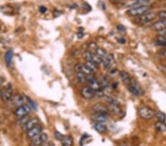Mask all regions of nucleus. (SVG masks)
<instances>
[{
  "label": "nucleus",
  "instance_id": "1",
  "mask_svg": "<svg viewBox=\"0 0 166 146\" xmlns=\"http://www.w3.org/2000/svg\"><path fill=\"white\" fill-rule=\"evenodd\" d=\"M138 114L144 119H151L155 116V112L148 106H141L138 109Z\"/></svg>",
  "mask_w": 166,
  "mask_h": 146
},
{
  "label": "nucleus",
  "instance_id": "2",
  "mask_svg": "<svg viewBox=\"0 0 166 146\" xmlns=\"http://www.w3.org/2000/svg\"><path fill=\"white\" fill-rule=\"evenodd\" d=\"M149 7L147 5L134 6L128 10V14L131 16H140L149 10Z\"/></svg>",
  "mask_w": 166,
  "mask_h": 146
},
{
  "label": "nucleus",
  "instance_id": "3",
  "mask_svg": "<svg viewBox=\"0 0 166 146\" xmlns=\"http://www.w3.org/2000/svg\"><path fill=\"white\" fill-rule=\"evenodd\" d=\"M13 93H14V89L13 86L11 83H8V85L5 86L2 89V100L4 102H8L11 100L13 97Z\"/></svg>",
  "mask_w": 166,
  "mask_h": 146
},
{
  "label": "nucleus",
  "instance_id": "4",
  "mask_svg": "<svg viewBox=\"0 0 166 146\" xmlns=\"http://www.w3.org/2000/svg\"><path fill=\"white\" fill-rule=\"evenodd\" d=\"M31 142H30V145L33 146H39L41 145L45 144L48 140V136L47 134L45 133H41L37 137H34V138L31 139Z\"/></svg>",
  "mask_w": 166,
  "mask_h": 146
},
{
  "label": "nucleus",
  "instance_id": "5",
  "mask_svg": "<svg viewBox=\"0 0 166 146\" xmlns=\"http://www.w3.org/2000/svg\"><path fill=\"white\" fill-rule=\"evenodd\" d=\"M30 111H31L30 106L24 104L17 108V109H16L15 111H14V114H15L17 117L19 118L28 115L29 114H30Z\"/></svg>",
  "mask_w": 166,
  "mask_h": 146
},
{
  "label": "nucleus",
  "instance_id": "6",
  "mask_svg": "<svg viewBox=\"0 0 166 146\" xmlns=\"http://www.w3.org/2000/svg\"><path fill=\"white\" fill-rule=\"evenodd\" d=\"M80 94L83 98L86 100H91L95 98V91L90 86H84L80 90Z\"/></svg>",
  "mask_w": 166,
  "mask_h": 146
},
{
  "label": "nucleus",
  "instance_id": "7",
  "mask_svg": "<svg viewBox=\"0 0 166 146\" xmlns=\"http://www.w3.org/2000/svg\"><path fill=\"white\" fill-rule=\"evenodd\" d=\"M91 119L95 122H105L109 119V115L107 113H99L94 112L91 116Z\"/></svg>",
  "mask_w": 166,
  "mask_h": 146
},
{
  "label": "nucleus",
  "instance_id": "8",
  "mask_svg": "<svg viewBox=\"0 0 166 146\" xmlns=\"http://www.w3.org/2000/svg\"><path fill=\"white\" fill-rule=\"evenodd\" d=\"M156 17L155 13H153V12H147V13H144L142 16H139V23L145 24L148 23V22H151L152 20H154Z\"/></svg>",
  "mask_w": 166,
  "mask_h": 146
},
{
  "label": "nucleus",
  "instance_id": "9",
  "mask_svg": "<svg viewBox=\"0 0 166 146\" xmlns=\"http://www.w3.org/2000/svg\"><path fill=\"white\" fill-rule=\"evenodd\" d=\"M87 83H89V86L92 88H93L95 91L99 89V88H101L100 82L95 78V76L92 74L87 75Z\"/></svg>",
  "mask_w": 166,
  "mask_h": 146
},
{
  "label": "nucleus",
  "instance_id": "10",
  "mask_svg": "<svg viewBox=\"0 0 166 146\" xmlns=\"http://www.w3.org/2000/svg\"><path fill=\"white\" fill-rule=\"evenodd\" d=\"M42 127L41 126V125H36L35 127H33V128H31V129L28 130V131H27V137H28L29 139H33L34 138V137H37L38 135H39V134L42 133Z\"/></svg>",
  "mask_w": 166,
  "mask_h": 146
},
{
  "label": "nucleus",
  "instance_id": "11",
  "mask_svg": "<svg viewBox=\"0 0 166 146\" xmlns=\"http://www.w3.org/2000/svg\"><path fill=\"white\" fill-rule=\"evenodd\" d=\"M92 110L94 112H99V113H108V106L104 105L103 103H95L92 106Z\"/></svg>",
  "mask_w": 166,
  "mask_h": 146
},
{
  "label": "nucleus",
  "instance_id": "12",
  "mask_svg": "<svg viewBox=\"0 0 166 146\" xmlns=\"http://www.w3.org/2000/svg\"><path fill=\"white\" fill-rule=\"evenodd\" d=\"M24 97H25L21 95V94H17L12 97V98H11V103H12V104L14 106L19 107V106L24 104Z\"/></svg>",
  "mask_w": 166,
  "mask_h": 146
},
{
  "label": "nucleus",
  "instance_id": "13",
  "mask_svg": "<svg viewBox=\"0 0 166 146\" xmlns=\"http://www.w3.org/2000/svg\"><path fill=\"white\" fill-rule=\"evenodd\" d=\"M75 70L77 72H83L86 75H91L93 74L94 72L92 70L88 68V66L86 64H81V63H78L75 66Z\"/></svg>",
  "mask_w": 166,
  "mask_h": 146
},
{
  "label": "nucleus",
  "instance_id": "14",
  "mask_svg": "<svg viewBox=\"0 0 166 146\" xmlns=\"http://www.w3.org/2000/svg\"><path fill=\"white\" fill-rule=\"evenodd\" d=\"M103 64L105 69H110L114 63V58L112 54L107 55L106 57L103 60Z\"/></svg>",
  "mask_w": 166,
  "mask_h": 146
},
{
  "label": "nucleus",
  "instance_id": "15",
  "mask_svg": "<svg viewBox=\"0 0 166 146\" xmlns=\"http://www.w3.org/2000/svg\"><path fill=\"white\" fill-rule=\"evenodd\" d=\"M100 84H101V88L103 90L109 91V92L111 91V86H110L109 81L106 76L102 75V76L101 77V78H100Z\"/></svg>",
  "mask_w": 166,
  "mask_h": 146
},
{
  "label": "nucleus",
  "instance_id": "16",
  "mask_svg": "<svg viewBox=\"0 0 166 146\" xmlns=\"http://www.w3.org/2000/svg\"><path fill=\"white\" fill-rule=\"evenodd\" d=\"M151 28H152V29H154V30L160 32V31L162 30L165 28H166V21L160 19V21H157V22H154V23L151 25Z\"/></svg>",
  "mask_w": 166,
  "mask_h": 146
},
{
  "label": "nucleus",
  "instance_id": "17",
  "mask_svg": "<svg viewBox=\"0 0 166 146\" xmlns=\"http://www.w3.org/2000/svg\"><path fill=\"white\" fill-rule=\"evenodd\" d=\"M39 119H37V118H32V119H30L24 125V126H23V129H24V131H27L28 130L31 129V128H33V127L37 125L38 124H39Z\"/></svg>",
  "mask_w": 166,
  "mask_h": 146
},
{
  "label": "nucleus",
  "instance_id": "18",
  "mask_svg": "<svg viewBox=\"0 0 166 146\" xmlns=\"http://www.w3.org/2000/svg\"><path fill=\"white\" fill-rule=\"evenodd\" d=\"M108 109L109 111H111V113L114 114L116 115H121L123 114V111L121 110L120 107H119V105H114V104H109Z\"/></svg>",
  "mask_w": 166,
  "mask_h": 146
},
{
  "label": "nucleus",
  "instance_id": "19",
  "mask_svg": "<svg viewBox=\"0 0 166 146\" xmlns=\"http://www.w3.org/2000/svg\"><path fill=\"white\" fill-rule=\"evenodd\" d=\"M119 75H120V78H121V81H123V83L126 84V85L130 84L131 80L132 79H131L130 75H129L127 72H126V71H120Z\"/></svg>",
  "mask_w": 166,
  "mask_h": 146
},
{
  "label": "nucleus",
  "instance_id": "20",
  "mask_svg": "<svg viewBox=\"0 0 166 146\" xmlns=\"http://www.w3.org/2000/svg\"><path fill=\"white\" fill-rule=\"evenodd\" d=\"M94 128L96 131L100 134L105 133L107 131V128L103 122H95L94 124Z\"/></svg>",
  "mask_w": 166,
  "mask_h": 146
},
{
  "label": "nucleus",
  "instance_id": "21",
  "mask_svg": "<svg viewBox=\"0 0 166 146\" xmlns=\"http://www.w3.org/2000/svg\"><path fill=\"white\" fill-rule=\"evenodd\" d=\"M61 145L64 146H70L73 145V140L71 136H64L62 140H61Z\"/></svg>",
  "mask_w": 166,
  "mask_h": 146
},
{
  "label": "nucleus",
  "instance_id": "22",
  "mask_svg": "<svg viewBox=\"0 0 166 146\" xmlns=\"http://www.w3.org/2000/svg\"><path fill=\"white\" fill-rule=\"evenodd\" d=\"M12 58H13V53L11 50L7 52L5 55V60L6 65L8 66H10L11 64V62H12Z\"/></svg>",
  "mask_w": 166,
  "mask_h": 146
},
{
  "label": "nucleus",
  "instance_id": "23",
  "mask_svg": "<svg viewBox=\"0 0 166 146\" xmlns=\"http://www.w3.org/2000/svg\"><path fill=\"white\" fill-rule=\"evenodd\" d=\"M77 78L80 83H87V75L83 72H77Z\"/></svg>",
  "mask_w": 166,
  "mask_h": 146
},
{
  "label": "nucleus",
  "instance_id": "24",
  "mask_svg": "<svg viewBox=\"0 0 166 146\" xmlns=\"http://www.w3.org/2000/svg\"><path fill=\"white\" fill-rule=\"evenodd\" d=\"M85 64H86V66H88V68H89L90 70H92L93 72H95V71L98 69V66H99L98 65H97L96 63H94L93 61H91V60H86Z\"/></svg>",
  "mask_w": 166,
  "mask_h": 146
},
{
  "label": "nucleus",
  "instance_id": "25",
  "mask_svg": "<svg viewBox=\"0 0 166 146\" xmlns=\"http://www.w3.org/2000/svg\"><path fill=\"white\" fill-rule=\"evenodd\" d=\"M155 128L159 131H166V124L165 122H160L158 121L155 123Z\"/></svg>",
  "mask_w": 166,
  "mask_h": 146
},
{
  "label": "nucleus",
  "instance_id": "26",
  "mask_svg": "<svg viewBox=\"0 0 166 146\" xmlns=\"http://www.w3.org/2000/svg\"><path fill=\"white\" fill-rule=\"evenodd\" d=\"M156 43L157 45L159 46H163V47H166V37L162 36V35H159L156 40Z\"/></svg>",
  "mask_w": 166,
  "mask_h": 146
},
{
  "label": "nucleus",
  "instance_id": "27",
  "mask_svg": "<svg viewBox=\"0 0 166 146\" xmlns=\"http://www.w3.org/2000/svg\"><path fill=\"white\" fill-rule=\"evenodd\" d=\"M129 91H130V92L132 93V94H134V96H139V94H141L140 90L138 89L137 87L131 85V84L129 85Z\"/></svg>",
  "mask_w": 166,
  "mask_h": 146
},
{
  "label": "nucleus",
  "instance_id": "28",
  "mask_svg": "<svg viewBox=\"0 0 166 146\" xmlns=\"http://www.w3.org/2000/svg\"><path fill=\"white\" fill-rule=\"evenodd\" d=\"M105 100L109 104H114V105H119V101L114 97H111V96H106Z\"/></svg>",
  "mask_w": 166,
  "mask_h": 146
},
{
  "label": "nucleus",
  "instance_id": "29",
  "mask_svg": "<svg viewBox=\"0 0 166 146\" xmlns=\"http://www.w3.org/2000/svg\"><path fill=\"white\" fill-rule=\"evenodd\" d=\"M96 54L98 55L99 56L101 59H102V60H103V59L105 58L107 55L106 52L105 50L102 48H97Z\"/></svg>",
  "mask_w": 166,
  "mask_h": 146
},
{
  "label": "nucleus",
  "instance_id": "30",
  "mask_svg": "<svg viewBox=\"0 0 166 146\" xmlns=\"http://www.w3.org/2000/svg\"><path fill=\"white\" fill-rule=\"evenodd\" d=\"M155 117L158 119V121H160V122H165L166 121V116L162 112L157 111V113H155Z\"/></svg>",
  "mask_w": 166,
  "mask_h": 146
},
{
  "label": "nucleus",
  "instance_id": "31",
  "mask_svg": "<svg viewBox=\"0 0 166 146\" xmlns=\"http://www.w3.org/2000/svg\"><path fill=\"white\" fill-rule=\"evenodd\" d=\"M25 98H26V100H27V103H28L29 105H30V108H31V109H33L34 111H37L38 109H37V106H36V103H35V102L33 101L32 99H30V97H26V96H25Z\"/></svg>",
  "mask_w": 166,
  "mask_h": 146
},
{
  "label": "nucleus",
  "instance_id": "32",
  "mask_svg": "<svg viewBox=\"0 0 166 146\" xmlns=\"http://www.w3.org/2000/svg\"><path fill=\"white\" fill-rule=\"evenodd\" d=\"M92 56H93V53H91L89 50H87V51H85L84 53H83V58L86 60H92Z\"/></svg>",
  "mask_w": 166,
  "mask_h": 146
},
{
  "label": "nucleus",
  "instance_id": "33",
  "mask_svg": "<svg viewBox=\"0 0 166 146\" xmlns=\"http://www.w3.org/2000/svg\"><path fill=\"white\" fill-rule=\"evenodd\" d=\"M28 120H29L28 115H26V116L19 117V119H18L17 122H18V124H19V125H24V124H25Z\"/></svg>",
  "mask_w": 166,
  "mask_h": 146
},
{
  "label": "nucleus",
  "instance_id": "34",
  "mask_svg": "<svg viewBox=\"0 0 166 146\" xmlns=\"http://www.w3.org/2000/svg\"><path fill=\"white\" fill-rule=\"evenodd\" d=\"M104 97V92H103V89H101V88H99L98 90H95V98H101V97Z\"/></svg>",
  "mask_w": 166,
  "mask_h": 146
},
{
  "label": "nucleus",
  "instance_id": "35",
  "mask_svg": "<svg viewBox=\"0 0 166 146\" xmlns=\"http://www.w3.org/2000/svg\"><path fill=\"white\" fill-rule=\"evenodd\" d=\"M54 137H55V140L61 141L63 139V137H64V135H63L61 132H59V131H55V132L54 133Z\"/></svg>",
  "mask_w": 166,
  "mask_h": 146
},
{
  "label": "nucleus",
  "instance_id": "36",
  "mask_svg": "<svg viewBox=\"0 0 166 146\" xmlns=\"http://www.w3.org/2000/svg\"><path fill=\"white\" fill-rule=\"evenodd\" d=\"M159 17L160 18V19L166 21V10L160 11V13H159Z\"/></svg>",
  "mask_w": 166,
  "mask_h": 146
},
{
  "label": "nucleus",
  "instance_id": "37",
  "mask_svg": "<svg viewBox=\"0 0 166 146\" xmlns=\"http://www.w3.org/2000/svg\"><path fill=\"white\" fill-rule=\"evenodd\" d=\"M117 30L119 31V32H122V33H123V32H126V27H125L122 24H119L117 25Z\"/></svg>",
  "mask_w": 166,
  "mask_h": 146
},
{
  "label": "nucleus",
  "instance_id": "38",
  "mask_svg": "<svg viewBox=\"0 0 166 146\" xmlns=\"http://www.w3.org/2000/svg\"><path fill=\"white\" fill-rule=\"evenodd\" d=\"M83 8H84L85 10H91V7L87 4V3H83V5H82Z\"/></svg>",
  "mask_w": 166,
  "mask_h": 146
},
{
  "label": "nucleus",
  "instance_id": "39",
  "mask_svg": "<svg viewBox=\"0 0 166 146\" xmlns=\"http://www.w3.org/2000/svg\"><path fill=\"white\" fill-rule=\"evenodd\" d=\"M47 7H45V6H41L40 7H39V11H40V13H45V12L47 11Z\"/></svg>",
  "mask_w": 166,
  "mask_h": 146
},
{
  "label": "nucleus",
  "instance_id": "40",
  "mask_svg": "<svg viewBox=\"0 0 166 146\" xmlns=\"http://www.w3.org/2000/svg\"><path fill=\"white\" fill-rule=\"evenodd\" d=\"M159 34H160V35H162V36L166 37V28H165V29H162V30L160 31V32H159Z\"/></svg>",
  "mask_w": 166,
  "mask_h": 146
},
{
  "label": "nucleus",
  "instance_id": "41",
  "mask_svg": "<svg viewBox=\"0 0 166 146\" xmlns=\"http://www.w3.org/2000/svg\"><path fill=\"white\" fill-rule=\"evenodd\" d=\"M83 35H84V33H83V31H80H80H79V32L77 33V37L78 38H83Z\"/></svg>",
  "mask_w": 166,
  "mask_h": 146
},
{
  "label": "nucleus",
  "instance_id": "42",
  "mask_svg": "<svg viewBox=\"0 0 166 146\" xmlns=\"http://www.w3.org/2000/svg\"><path fill=\"white\" fill-rule=\"evenodd\" d=\"M118 42L121 43V44H125L126 43V39L125 38H119Z\"/></svg>",
  "mask_w": 166,
  "mask_h": 146
},
{
  "label": "nucleus",
  "instance_id": "43",
  "mask_svg": "<svg viewBox=\"0 0 166 146\" xmlns=\"http://www.w3.org/2000/svg\"><path fill=\"white\" fill-rule=\"evenodd\" d=\"M162 54L164 55L165 56H166V47H165V48L164 49V50H162Z\"/></svg>",
  "mask_w": 166,
  "mask_h": 146
},
{
  "label": "nucleus",
  "instance_id": "44",
  "mask_svg": "<svg viewBox=\"0 0 166 146\" xmlns=\"http://www.w3.org/2000/svg\"><path fill=\"white\" fill-rule=\"evenodd\" d=\"M2 97V89H1V88H0V98Z\"/></svg>",
  "mask_w": 166,
  "mask_h": 146
},
{
  "label": "nucleus",
  "instance_id": "45",
  "mask_svg": "<svg viewBox=\"0 0 166 146\" xmlns=\"http://www.w3.org/2000/svg\"><path fill=\"white\" fill-rule=\"evenodd\" d=\"M165 69H166V65H165Z\"/></svg>",
  "mask_w": 166,
  "mask_h": 146
},
{
  "label": "nucleus",
  "instance_id": "46",
  "mask_svg": "<svg viewBox=\"0 0 166 146\" xmlns=\"http://www.w3.org/2000/svg\"><path fill=\"white\" fill-rule=\"evenodd\" d=\"M0 29H1V27H0Z\"/></svg>",
  "mask_w": 166,
  "mask_h": 146
}]
</instances>
